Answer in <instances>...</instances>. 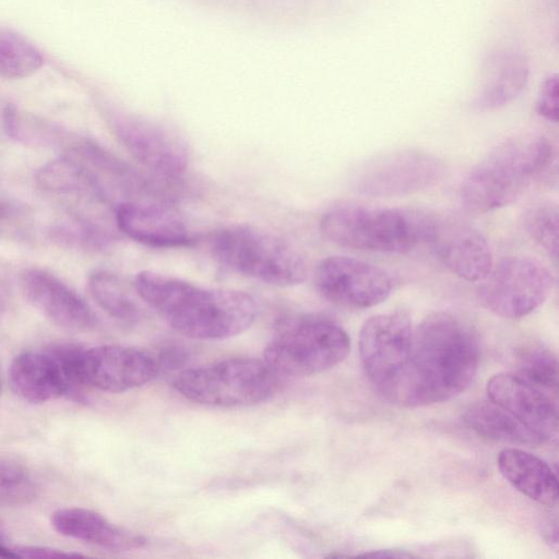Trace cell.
Returning <instances> with one entry per match:
<instances>
[{"label":"cell","instance_id":"obj_1","mask_svg":"<svg viewBox=\"0 0 559 559\" xmlns=\"http://www.w3.org/2000/svg\"><path fill=\"white\" fill-rule=\"evenodd\" d=\"M478 364L473 329L450 312H432L413 330L406 364L383 396L405 407L448 401L468 388Z\"/></svg>","mask_w":559,"mask_h":559},{"label":"cell","instance_id":"obj_2","mask_svg":"<svg viewBox=\"0 0 559 559\" xmlns=\"http://www.w3.org/2000/svg\"><path fill=\"white\" fill-rule=\"evenodd\" d=\"M140 298L174 330L197 340H224L249 329L258 314L254 298L240 290L209 288L154 271L134 278Z\"/></svg>","mask_w":559,"mask_h":559},{"label":"cell","instance_id":"obj_3","mask_svg":"<svg viewBox=\"0 0 559 559\" xmlns=\"http://www.w3.org/2000/svg\"><path fill=\"white\" fill-rule=\"evenodd\" d=\"M556 151L544 134L521 133L495 145L464 177L459 188L463 207L484 214L507 206L555 166Z\"/></svg>","mask_w":559,"mask_h":559},{"label":"cell","instance_id":"obj_4","mask_svg":"<svg viewBox=\"0 0 559 559\" xmlns=\"http://www.w3.org/2000/svg\"><path fill=\"white\" fill-rule=\"evenodd\" d=\"M435 222L436 215L417 209L346 204L328 210L320 230L341 247L405 253L429 242Z\"/></svg>","mask_w":559,"mask_h":559},{"label":"cell","instance_id":"obj_5","mask_svg":"<svg viewBox=\"0 0 559 559\" xmlns=\"http://www.w3.org/2000/svg\"><path fill=\"white\" fill-rule=\"evenodd\" d=\"M214 258L226 267L276 286H294L308 275L305 258L290 242L247 224L226 226L210 240Z\"/></svg>","mask_w":559,"mask_h":559},{"label":"cell","instance_id":"obj_6","mask_svg":"<svg viewBox=\"0 0 559 559\" xmlns=\"http://www.w3.org/2000/svg\"><path fill=\"white\" fill-rule=\"evenodd\" d=\"M280 377L262 359L236 357L186 369L175 389L187 400L215 407H242L270 399Z\"/></svg>","mask_w":559,"mask_h":559},{"label":"cell","instance_id":"obj_7","mask_svg":"<svg viewBox=\"0 0 559 559\" xmlns=\"http://www.w3.org/2000/svg\"><path fill=\"white\" fill-rule=\"evenodd\" d=\"M349 350L350 338L340 324L310 317L274 335L264 349L263 360L280 378H300L335 367Z\"/></svg>","mask_w":559,"mask_h":559},{"label":"cell","instance_id":"obj_8","mask_svg":"<svg viewBox=\"0 0 559 559\" xmlns=\"http://www.w3.org/2000/svg\"><path fill=\"white\" fill-rule=\"evenodd\" d=\"M477 289L479 304L506 319H520L539 308L549 297L554 277L536 259L513 255L493 263Z\"/></svg>","mask_w":559,"mask_h":559},{"label":"cell","instance_id":"obj_9","mask_svg":"<svg viewBox=\"0 0 559 559\" xmlns=\"http://www.w3.org/2000/svg\"><path fill=\"white\" fill-rule=\"evenodd\" d=\"M444 162L431 153L404 148L378 155L352 175V190L371 198H397L430 189L443 180Z\"/></svg>","mask_w":559,"mask_h":559},{"label":"cell","instance_id":"obj_10","mask_svg":"<svg viewBox=\"0 0 559 559\" xmlns=\"http://www.w3.org/2000/svg\"><path fill=\"white\" fill-rule=\"evenodd\" d=\"M71 371L75 382L110 393L126 392L153 380L160 371L158 356L123 345L81 347L70 345Z\"/></svg>","mask_w":559,"mask_h":559},{"label":"cell","instance_id":"obj_11","mask_svg":"<svg viewBox=\"0 0 559 559\" xmlns=\"http://www.w3.org/2000/svg\"><path fill=\"white\" fill-rule=\"evenodd\" d=\"M319 295L346 309H367L383 302L393 289L390 274L369 262L345 255L321 260L313 275Z\"/></svg>","mask_w":559,"mask_h":559},{"label":"cell","instance_id":"obj_12","mask_svg":"<svg viewBox=\"0 0 559 559\" xmlns=\"http://www.w3.org/2000/svg\"><path fill=\"white\" fill-rule=\"evenodd\" d=\"M413 325L403 312L370 317L359 332V357L370 383L382 395L394 383L406 364Z\"/></svg>","mask_w":559,"mask_h":559},{"label":"cell","instance_id":"obj_13","mask_svg":"<svg viewBox=\"0 0 559 559\" xmlns=\"http://www.w3.org/2000/svg\"><path fill=\"white\" fill-rule=\"evenodd\" d=\"M12 391L32 404H44L61 397H80L81 386L74 381L66 356L64 344L19 354L9 368Z\"/></svg>","mask_w":559,"mask_h":559},{"label":"cell","instance_id":"obj_14","mask_svg":"<svg viewBox=\"0 0 559 559\" xmlns=\"http://www.w3.org/2000/svg\"><path fill=\"white\" fill-rule=\"evenodd\" d=\"M111 128L124 148L155 175L166 179L177 178L187 169V144L170 130L128 115L115 116Z\"/></svg>","mask_w":559,"mask_h":559},{"label":"cell","instance_id":"obj_15","mask_svg":"<svg viewBox=\"0 0 559 559\" xmlns=\"http://www.w3.org/2000/svg\"><path fill=\"white\" fill-rule=\"evenodd\" d=\"M428 243L451 273L467 282L484 280L495 263L484 234L457 217L436 216Z\"/></svg>","mask_w":559,"mask_h":559},{"label":"cell","instance_id":"obj_16","mask_svg":"<svg viewBox=\"0 0 559 559\" xmlns=\"http://www.w3.org/2000/svg\"><path fill=\"white\" fill-rule=\"evenodd\" d=\"M115 219L129 238L150 247L179 248L197 241L182 215L162 202L122 201L115 207Z\"/></svg>","mask_w":559,"mask_h":559},{"label":"cell","instance_id":"obj_17","mask_svg":"<svg viewBox=\"0 0 559 559\" xmlns=\"http://www.w3.org/2000/svg\"><path fill=\"white\" fill-rule=\"evenodd\" d=\"M488 400L538 435L545 442L558 432V411L552 400L540 389L518 374L498 373L487 384Z\"/></svg>","mask_w":559,"mask_h":559},{"label":"cell","instance_id":"obj_18","mask_svg":"<svg viewBox=\"0 0 559 559\" xmlns=\"http://www.w3.org/2000/svg\"><path fill=\"white\" fill-rule=\"evenodd\" d=\"M20 285L27 301L53 324L73 331L93 325L94 316L85 301L55 275L28 269Z\"/></svg>","mask_w":559,"mask_h":559},{"label":"cell","instance_id":"obj_19","mask_svg":"<svg viewBox=\"0 0 559 559\" xmlns=\"http://www.w3.org/2000/svg\"><path fill=\"white\" fill-rule=\"evenodd\" d=\"M50 524L62 536L112 551L138 549L146 544L143 535L120 527L86 508H60L51 513Z\"/></svg>","mask_w":559,"mask_h":559},{"label":"cell","instance_id":"obj_20","mask_svg":"<svg viewBox=\"0 0 559 559\" xmlns=\"http://www.w3.org/2000/svg\"><path fill=\"white\" fill-rule=\"evenodd\" d=\"M530 75L526 59L513 50H498L485 59L473 106L492 111L513 102L525 88Z\"/></svg>","mask_w":559,"mask_h":559},{"label":"cell","instance_id":"obj_21","mask_svg":"<svg viewBox=\"0 0 559 559\" xmlns=\"http://www.w3.org/2000/svg\"><path fill=\"white\" fill-rule=\"evenodd\" d=\"M497 464L504 479L518 491L539 504H557V476L544 460L519 448H504L498 454Z\"/></svg>","mask_w":559,"mask_h":559},{"label":"cell","instance_id":"obj_22","mask_svg":"<svg viewBox=\"0 0 559 559\" xmlns=\"http://www.w3.org/2000/svg\"><path fill=\"white\" fill-rule=\"evenodd\" d=\"M463 423L486 439L511 444L538 445L545 441L512 415L491 401L471 404L462 415Z\"/></svg>","mask_w":559,"mask_h":559},{"label":"cell","instance_id":"obj_23","mask_svg":"<svg viewBox=\"0 0 559 559\" xmlns=\"http://www.w3.org/2000/svg\"><path fill=\"white\" fill-rule=\"evenodd\" d=\"M36 182L41 189L52 193H91L106 199L91 169L70 154L43 166L36 174Z\"/></svg>","mask_w":559,"mask_h":559},{"label":"cell","instance_id":"obj_24","mask_svg":"<svg viewBox=\"0 0 559 559\" xmlns=\"http://www.w3.org/2000/svg\"><path fill=\"white\" fill-rule=\"evenodd\" d=\"M88 288L96 302L112 318L133 324L141 319V309L126 282L108 271H95Z\"/></svg>","mask_w":559,"mask_h":559},{"label":"cell","instance_id":"obj_25","mask_svg":"<svg viewBox=\"0 0 559 559\" xmlns=\"http://www.w3.org/2000/svg\"><path fill=\"white\" fill-rule=\"evenodd\" d=\"M43 64L41 51L29 39L13 29L0 27V78L25 79Z\"/></svg>","mask_w":559,"mask_h":559},{"label":"cell","instance_id":"obj_26","mask_svg":"<svg viewBox=\"0 0 559 559\" xmlns=\"http://www.w3.org/2000/svg\"><path fill=\"white\" fill-rule=\"evenodd\" d=\"M519 377L538 389L557 391L558 362L555 354L537 343L522 345L515 355Z\"/></svg>","mask_w":559,"mask_h":559},{"label":"cell","instance_id":"obj_27","mask_svg":"<svg viewBox=\"0 0 559 559\" xmlns=\"http://www.w3.org/2000/svg\"><path fill=\"white\" fill-rule=\"evenodd\" d=\"M524 226L530 236L554 259L558 255L559 210L552 200H540L524 214Z\"/></svg>","mask_w":559,"mask_h":559},{"label":"cell","instance_id":"obj_28","mask_svg":"<svg viewBox=\"0 0 559 559\" xmlns=\"http://www.w3.org/2000/svg\"><path fill=\"white\" fill-rule=\"evenodd\" d=\"M37 495L36 484L19 466L0 459V502L24 503Z\"/></svg>","mask_w":559,"mask_h":559},{"label":"cell","instance_id":"obj_29","mask_svg":"<svg viewBox=\"0 0 559 559\" xmlns=\"http://www.w3.org/2000/svg\"><path fill=\"white\" fill-rule=\"evenodd\" d=\"M558 98L559 81L558 75L554 74L547 78L540 87L535 107L537 115L548 121L558 122Z\"/></svg>","mask_w":559,"mask_h":559},{"label":"cell","instance_id":"obj_30","mask_svg":"<svg viewBox=\"0 0 559 559\" xmlns=\"http://www.w3.org/2000/svg\"><path fill=\"white\" fill-rule=\"evenodd\" d=\"M19 558H62L80 557V554L66 551L59 548L48 546H17L13 548Z\"/></svg>","mask_w":559,"mask_h":559},{"label":"cell","instance_id":"obj_31","mask_svg":"<svg viewBox=\"0 0 559 559\" xmlns=\"http://www.w3.org/2000/svg\"><path fill=\"white\" fill-rule=\"evenodd\" d=\"M360 556L364 557H380V558H408L413 557L412 554L402 552L399 550H377L371 552H366Z\"/></svg>","mask_w":559,"mask_h":559},{"label":"cell","instance_id":"obj_32","mask_svg":"<svg viewBox=\"0 0 559 559\" xmlns=\"http://www.w3.org/2000/svg\"><path fill=\"white\" fill-rule=\"evenodd\" d=\"M9 294L5 285L0 281V318L3 316L8 308Z\"/></svg>","mask_w":559,"mask_h":559},{"label":"cell","instance_id":"obj_33","mask_svg":"<svg viewBox=\"0 0 559 559\" xmlns=\"http://www.w3.org/2000/svg\"><path fill=\"white\" fill-rule=\"evenodd\" d=\"M0 558H19L13 548L4 546L0 540Z\"/></svg>","mask_w":559,"mask_h":559},{"label":"cell","instance_id":"obj_34","mask_svg":"<svg viewBox=\"0 0 559 559\" xmlns=\"http://www.w3.org/2000/svg\"><path fill=\"white\" fill-rule=\"evenodd\" d=\"M0 386H1V380H0Z\"/></svg>","mask_w":559,"mask_h":559}]
</instances>
